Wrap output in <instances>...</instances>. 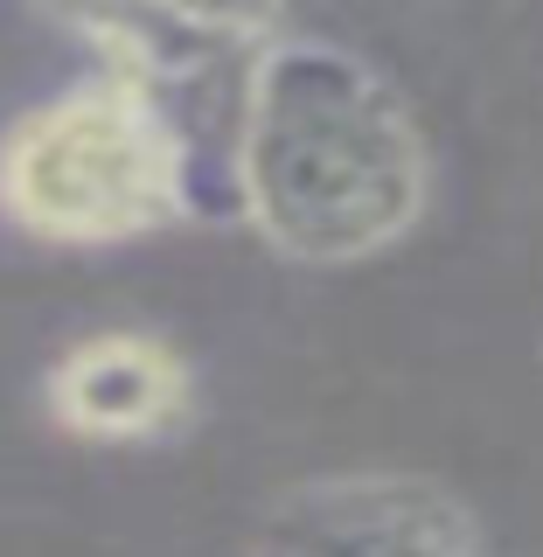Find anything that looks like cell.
<instances>
[{
	"instance_id": "1",
	"label": "cell",
	"mask_w": 543,
	"mask_h": 557,
	"mask_svg": "<svg viewBox=\"0 0 543 557\" xmlns=\"http://www.w3.org/2000/svg\"><path fill=\"white\" fill-rule=\"evenodd\" d=\"M223 196L293 265H362L418 231L432 147L370 57L279 28L244 77Z\"/></svg>"
},
{
	"instance_id": "2",
	"label": "cell",
	"mask_w": 543,
	"mask_h": 557,
	"mask_svg": "<svg viewBox=\"0 0 543 557\" xmlns=\"http://www.w3.org/2000/svg\"><path fill=\"white\" fill-rule=\"evenodd\" d=\"M202 168L161 98L91 70L0 126V223L63 251L139 244L202 209Z\"/></svg>"
},
{
	"instance_id": "3",
	"label": "cell",
	"mask_w": 543,
	"mask_h": 557,
	"mask_svg": "<svg viewBox=\"0 0 543 557\" xmlns=\"http://www.w3.org/2000/svg\"><path fill=\"white\" fill-rule=\"evenodd\" d=\"M251 557H488L481 522L425 474H328L279 495Z\"/></svg>"
},
{
	"instance_id": "4",
	"label": "cell",
	"mask_w": 543,
	"mask_h": 557,
	"mask_svg": "<svg viewBox=\"0 0 543 557\" xmlns=\"http://www.w3.org/2000/svg\"><path fill=\"white\" fill-rule=\"evenodd\" d=\"M42 405L70 440L153 446L196 418V370L182 348L147 327H98L49 362Z\"/></svg>"
}]
</instances>
